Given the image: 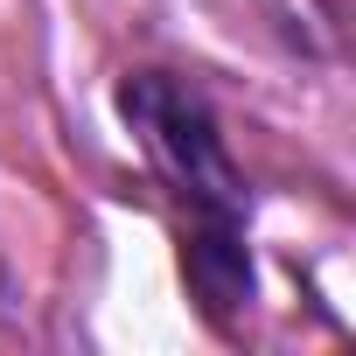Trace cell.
<instances>
[{
    "instance_id": "6da1fadb",
    "label": "cell",
    "mask_w": 356,
    "mask_h": 356,
    "mask_svg": "<svg viewBox=\"0 0 356 356\" xmlns=\"http://www.w3.org/2000/svg\"><path fill=\"white\" fill-rule=\"evenodd\" d=\"M112 98L168 196L196 314L217 335H231L238 314H252L259 300V273H252V182L224 147L217 105L175 70H126Z\"/></svg>"
}]
</instances>
